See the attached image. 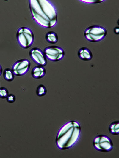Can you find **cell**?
Segmentation results:
<instances>
[{
	"instance_id": "15",
	"label": "cell",
	"mask_w": 119,
	"mask_h": 158,
	"mask_svg": "<svg viewBox=\"0 0 119 158\" xmlns=\"http://www.w3.org/2000/svg\"><path fill=\"white\" fill-rule=\"evenodd\" d=\"M9 92L4 87L0 88V98L4 99L8 95Z\"/></svg>"
},
{
	"instance_id": "16",
	"label": "cell",
	"mask_w": 119,
	"mask_h": 158,
	"mask_svg": "<svg viewBox=\"0 0 119 158\" xmlns=\"http://www.w3.org/2000/svg\"><path fill=\"white\" fill-rule=\"evenodd\" d=\"M16 98L15 96L12 94L8 95L6 98L7 101L9 103H12L15 100Z\"/></svg>"
},
{
	"instance_id": "5",
	"label": "cell",
	"mask_w": 119,
	"mask_h": 158,
	"mask_svg": "<svg viewBox=\"0 0 119 158\" xmlns=\"http://www.w3.org/2000/svg\"><path fill=\"white\" fill-rule=\"evenodd\" d=\"M93 145L96 150L102 152H109L113 148L111 139L104 135H99L95 137L93 141Z\"/></svg>"
},
{
	"instance_id": "2",
	"label": "cell",
	"mask_w": 119,
	"mask_h": 158,
	"mask_svg": "<svg viewBox=\"0 0 119 158\" xmlns=\"http://www.w3.org/2000/svg\"><path fill=\"white\" fill-rule=\"evenodd\" d=\"M81 133V127L77 121L71 120L63 125L57 135L55 143L61 150L70 148L78 141Z\"/></svg>"
},
{
	"instance_id": "19",
	"label": "cell",
	"mask_w": 119,
	"mask_h": 158,
	"mask_svg": "<svg viewBox=\"0 0 119 158\" xmlns=\"http://www.w3.org/2000/svg\"><path fill=\"white\" fill-rule=\"evenodd\" d=\"M2 73V68L1 66L0 65V76L1 75Z\"/></svg>"
},
{
	"instance_id": "18",
	"label": "cell",
	"mask_w": 119,
	"mask_h": 158,
	"mask_svg": "<svg viewBox=\"0 0 119 158\" xmlns=\"http://www.w3.org/2000/svg\"><path fill=\"white\" fill-rule=\"evenodd\" d=\"M114 32L116 34H118L119 27H116L114 29Z\"/></svg>"
},
{
	"instance_id": "4",
	"label": "cell",
	"mask_w": 119,
	"mask_h": 158,
	"mask_svg": "<svg viewBox=\"0 0 119 158\" xmlns=\"http://www.w3.org/2000/svg\"><path fill=\"white\" fill-rule=\"evenodd\" d=\"M16 36L19 44L24 49L29 48L33 44L34 39V34L29 28L22 27L19 28L17 30Z\"/></svg>"
},
{
	"instance_id": "3",
	"label": "cell",
	"mask_w": 119,
	"mask_h": 158,
	"mask_svg": "<svg viewBox=\"0 0 119 158\" xmlns=\"http://www.w3.org/2000/svg\"><path fill=\"white\" fill-rule=\"evenodd\" d=\"M107 34V31L104 27L98 25H91L86 28L84 35L86 39L92 42H99L104 39Z\"/></svg>"
},
{
	"instance_id": "7",
	"label": "cell",
	"mask_w": 119,
	"mask_h": 158,
	"mask_svg": "<svg viewBox=\"0 0 119 158\" xmlns=\"http://www.w3.org/2000/svg\"><path fill=\"white\" fill-rule=\"evenodd\" d=\"M31 66L30 61L27 59L18 60L15 62L12 67V71L14 75L21 76L26 74Z\"/></svg>"
},
{
	"instance_id": "10",
	"label": "cell",
	"mask_w": 119,
	"mask_h": 158,
	"mask_svg": "<svg viewBox=\"0 0 119 158\" xmlns=\"http://www.w3.org/2000/svg\"><path fill=\"white\" fill-rule=\"evenodd\" d=\"M45 68L40 66L34 67L32 69L31 74L32 77L35 79H40L46 75Z\"/></svg>"
},
{
	"instance_id": "8",
	"label": "cell",
	"mask_w": 119,
	"mask_h": 158,
	"mask_svg": "<svg viewBox=\"0 0 119 158\" xmlns=\"http://www.w3.org/2000/svg\"><path fill=\"white\" fill-rule=\"evenodd\" d=\"M30 56L33 60L39 66H44L47 63L46 60L44 53L37 48H34L29 52Z\"/></svg>"
},
{
	"instance_id": "13",
	"label": "cell",
	"mask_w": 119,
	"mask_h": 158,
	"mask_svg": "<svg viewBox=\"0 0 119 158\" xmlns=\"http://www.w3.org/2000/svg\"><path fill=\"white\" fill-rule=\"evenodd\" d=\"M14 75L12 70L10 69H5L3 73L4 79L6 81L9 82L12 81L13 80Z\"/></svg>"
},
{
	"instance_id": "17",
	"label": "cell",
	"mask_w": 119,
	"mask_h": 158,
	"mask_svg": "<svg viewBox=\"0 0 119 158\" xmlns=\"http://www.w3.org/2000/svg\"><path fill=\"white\" fill-rule=\"evenodd\" d=\"M82 2L90 3H96L101 2L104 1V0H81Z\"/></svg>"
},
{
	"instance_id": "6",
	"label": "cell",
	"mask_w": 119,
	"mask_h": 158,
	"mask_svg": "<svg viewBox=\"0 0 119 158\" xmlns=\"http://www.w3.org/2000/svg\"><path fill=\"white\" fill-rule=\"evenodd\" d=\"M44 53L48 59L53 62H57L62 60L65 55L64 50L57 46H51L46 47Z\"/></svg>"
},
{
	"instance_id": "14",
	"label": "cell",
	"mask_w": 119,
	"mask_h": 158,
	"mask_svg": "<svg viewBox=\"0 0 119 158\" xmlns=\"http://www.w3.org/2000/svg\"><path fill=\"white\" fill-rule=\"evenodd\" d=\"M47 92L45 87L42 84L39 85L36 90V94L39 97H42L45 95Z\"/></svg>"
},
{
	"instance_id": "12",
	"label": "cell",
	"mask_w": 119,
	"mask_h": 158,
	"mask_svg": "<svg viewBox=\"0 0 119 158\" xmlns=\"http://www.w3.org/2000/svg\"><path fill=\"white\" fill-rule=\"evenodd\" d=\"M46 39L49 43L55 44L58 41V36L57 34L54 32L49 31L46 33Z\"/></svg>"
},
{
	"instance_id": "11",
	"label": "cell",
	"mask_w": 119,
	"mask_h": 158,
	"mask_svg": "<svg viewBox=\"0 0 119 158\" xmlns=\"http://www.w3.org/2000/svg\"><path fill=\"white\" fill-rule=\"evenodd\" d=\"M119 121H116L111 123L109 127V132L114 135H119Z\"/></svg>"
},
{
	"instance_id": "9",
	"label": "cell",
	"mask_w": 119,
	"mask_h": 158,
	"mask_svg": "<svg viewBox=\"0 0 119 158\" xmlns=\"http://www.w3.org/2000/svg\"><path fill=\"white\" fill-rule=\"evenodd\" d=\"M78 55L80 59L84 61L91 60L93 56L91 50L86 47L80 48L78 52Z\"/></svg>"
},
{
	"instance_id": "1",
	"label": "cell",
	"mask_w": 119,
	"mask_h": 158,
	"mask_svg": "<svg viewBox=\"0 0 119 158\" xmlns=\"http://www.w3.org/2000/svg\"><path fill=\"white\" fill-rule=\"evenodd\" d=\"M32 19L39 25L46 28L54 26L57 23V14L53 4L47 0H29Z\"/></svg>"
}]
</instances>
